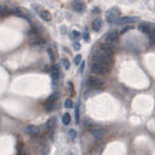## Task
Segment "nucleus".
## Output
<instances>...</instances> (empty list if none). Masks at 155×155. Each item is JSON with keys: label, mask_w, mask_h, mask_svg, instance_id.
Listing matches in <instances>:
<instances>
[{"label": "nucleus", "mask_w": 155, "mask_h": 155, "mask_svg": "<svg viewBox=\"0 0 155 155\" xmlns=\"http://www.w3.org/2000/svg\"><path fill=\"white\" fill-rule=\"evenodd\" d=\"M91 70H92L93 73L104 76L109 72V67L104 63H101V62H96L94 61V63H92V66H91Z\"/></svg>", "instance_id": "obj_1"}, {"label": "nucleus", "mask_w": 155, "mask_h": 155, "mask_svg": "<svg viewBox=\"0 0 155 155\" xmlns=\"http://www.w3.org/2000/svg\"><path fill=\"white\" fill-rule=\"evenodd\" d=\"M119 15H120V10L118 8H112L111 10H108L106 19L109 24H114V22H117V20L119 19Z\"/></svg>", "instance_id": "obj_2"}, {"label": "nucleus", "mask_w": 155, "mask_h": 155, "mask_svg": "<svg viewBox=\"0 0 155 155\" xmlns=\"http://www.w3.org/2000/svg\"><path fill=\"white\" fill-rule=\"evenodd\" d=\"M87 86L91 88H101L104 86V81L101 80L99 77H94V76H89L87 78Z\"/></svg>", "instance_id": "obj_3"}, {"label": "nucleus", "mask_w": 155, "mask_h": 155, "mask_svg": "<svg viewBox=\"0 0 155 155\" xmlns=\"http://www.w3.org/2000/svg\"><path fill=\"white\" fill-rule=\"evenodd\" d=\"M93 60H94L96 62H101V63H104L108 66L109 63H111V60H109V55H107L104 52H96L94 55H93Z\"/></svg>", "instance_id": "obj_4"}, {"label": "nucleus", "mask_w": 155, "mask_h": 155, "mask_svg": "<svg viewBox=\"0 0 155 155\" xmlns=\"http://www.w3.org/2000/svg\"><path fill=\"white\" fill-rule=\"evenodd\" d=\"M101 51L107 55H113L115 51V47H114V45H113V42H107L106 41V44L101 45Z\"/></svg>", "instance_id": "obj_5"}, {"label": "nucleus", "mask_w": 155, "mask_h": 155, "mask_svg": "<svg viewBox=\"0 0 155 155\" xmlns=\"http://www.w3.org/2000/svg\"><path fill=\"white\" fill-rule=\"evenodd\" d=\"M92 137L94 138L96 140H102L106 135V129H101V128H94L91 130Z\"/></svg>", "instance_id": "obj_6"}, {"label": "nucleus", "mask_w": 155, "mask_h": 155, "mask_svg": "<svg viewBox=\"0 0 155 155\" xmlns=\"http://www.w3.org/2000/svg\"><path fill=\"white\" fill-rule=\"evenodd\" d=\"M25 133L29 134V135L35 137V135H39V134H40V129H39V127L30 124V125H26L25 127Z\"/></svg>", "instance_id": "obj_7"}, {"label": "nucleus", "mask_w": 155, "mask_h": 155, "mask_svg": "<svg viewBox=\"0 0 155 155\" xmlns=\"http://www.w3.org/2000/svg\"><path fill=\"white\" fill-rule=\"evenodd\" d=\"M138 18H130V16H125V18H122V19H118L117 22L118 25H127V24H132V22H135L138 21Z\"/></svg>", "instance_id": "obj_8"}, {"label": "nucleus", "mask_w": 155, "mask_h": 155, "mask_svg": "<svg viewBox=\"0 0 155 155\" xmlns=\"http://www.w3.org/2000/svg\"><path fill=\"white\" fill-rule=\"evenodd\" d=\"M104 40L107 42H115V41L118 40V32H117V31H111V32H108L106 35Z\"/></svg>", "instance_id": "obj_9"}, {"label": "nucleus", "mask_w": 155, "mask_h": 155, "mask_svg": "<svg viewBox=\"0 0 155 155\" xmlns=\"http://www.w3.org/2000/svg\"><path fill=\"white\" fill-rule=\"evenodd\" d=\"M72 8H73L75 11H83L84 10V3L81 1V0H75L73 3H72Z\"/></svg>", "instance_id": "obj_10"}, {"label": "nucleus", "mask_w": 155, "mask_h": 155, "mask_svg": "<svg viewBox=\"0 0 155 155\" xmlns=\"http://www.w3.org/2000/svg\"><path fill=\"white\" fill-rule=\"evenodd\" d=\"M138 29H139V31H142L143 34L148 35V34H149V22H142V24H139Z\"/></svg>", "instance_id": "obj_11"}, {"label": "nucleus", "mask_w": 155, "mask_h": 155, "mask_svg": "<svg viewBox=\"0 0 155 155\" xmlns=\"http://www.w3.org/2000/svg\"><path fill=\"white\" fill-rule=\"evenodd\" d=\"M40 16L45 21H50L51 20V14H50V11H47V10H42V11L40 13Z\"/></svg>", "instance_id": "obj_12"}, {"label": "nucleus", "mask_w": 155, "mask_h": 155, "mask_svg": "<svg viewBox=\"0 0 155 155\" xmlns=\"http://www.w3.org/2000/svg\"><path fill=\"white\" fill-rule=\"evenodd\" d=\"M92 27H93V30L94 31H99L101 30V27H102V20L101 19H96L92 24Z\"/></svg>", "instance_id": "obj_13"}, {"label": "nucleus", "mask_w": 155, "mask_h": 155, "mask_svg": "<svg viewBox=\"0 0 155 155\" xmlns=\"http://www.w3.org/2000/svg\"><path fill=\"white\" fill-rule=\"evenodd\" d=\"M58 97H60V93H57V92H53L52 94L50 96L49 98H47V103H53V102H56Z\"/></svg>", "instance_id": "obj_14"}, {"label": "nucleus", "mask_w": 155, "mask_h": 155, "mask_svg": "<svg viewBox=\"0 0 155 155\" xmlns=\"http://www.w3.org/2000/svg\"><path fill=\"white\" fill-rule=\"evenodd\" d=\"M55 125H56V118L52 117L51 119H49V122H47L46 127H47V129H49V130H52L55 128Z\"/></svg>", "instance_id": "obj_15"}, {"label": "nucleus", "mask_w": 155, "mask_h": 155, "mask_svg": "<svg viewBox=\"0 0 155 155\" xmlns=\"http://www.w3.org/2000/svg\"><path fill=\"white\" fill-rule=\"evenodd\" d=\"M60 70H58V67L56 66V65H53L52 66V77H53V80H57L58 77H60Z\"/></svg>", "instance_id": "obj_16"}, {"label": "nucleus", "mask_w": 155, "mask_h": 155, "mask_svg": "<svg viewBox=\"0 0 155 155\" xmlns=\"http://www.w3.org/2000/svg\"><path fill=\"white\" fill-rule=\"evenodd\" d=\"M148 36L150 39L155 37V24H149V34H148Z\"/></svg>", "instance_id": "obj_17"}, {"label": "nucleus", "mask_w": 155, "mask_h": 155, "mask_svg": "<svg viewBox=\"0 0 155 155\" xmlns=\"http://www.w3.org/2000/svg\"><path fill=\"white\" fill-rule=\"evenodd\" d=\"M62 123L65 124V125H68V124L71 123V117L68 113H66V114H63V117H62Z\"/></svg>", "instance_id": "obj_18"}, {"label": "nucleus", "mask_w": 155, "mask_h": 155, "mask_svg": "<svg viewBox=\"0 0 155 155\" xmlns=\"http://www.w3.org/2000/svg\"><path fill=\"white\" fill-rule=\"evenodd\" d=\"M13 13L15 14L16 16H21V18H24V19H26V20H27V16L25 15V14H22V13H21V10H19V9H14V10H13Z\"/></svg>", "instance_id": "obj_19"}, {"label": "nucleus", "mask_w": 155, "mask_h": 155, "mask_svg": "<svg viewBox=\"0 0 155 155\" xmlns=\"http://www.w3.org/2000/svg\"><path fill=\"white\" fill-rule=\"evenodd\" d=\"M47 53H49V57H50L51 62H52V63H55V61H56V58H55V53H53V51L51 50V49H49V50H47Z\"/></svg>", "instance_id": "obj_20"}, {"label": "nucleus", "mask_w": 155, "mask_h": 155, "mask_svg": "<svg viewBox=\"0 0 155 155\" xmlns=\"http://www.w3.org/2000/svg\"><path fill=\"white\" fill-rule=\"evenodd\" d=\"M61 62H62V65H63L65 70H68V68H70V61H68L67 58H62Z\"/></svg>", "instance_id": "obj_21"}, {"label": "nucleus", "mask_w": 155, "mask_h": 155, "mask_svg": "<svg viewBox=\"0 0 155 155\" xmlns=\"http://www.w3.org/2000/svg\"><path fill=\"white\" fill-rule=\"evenodd\" d=\"M76 135H77V134H76V130L71 129L70 132H68V137H70L71 140H75V139H76Z\"/></svg>", "instance_id": "obj_22"}, {"label": "nucleus", "mask_w": 155, "mask_h": 155, "mask_svg": "<svg viewBox=\"0 0 155 155\" xmlns=\"http://www.w3.org/2000/svg\"><path fill=\"white\" fill-rule=\"evenodd\" d=\"M27 34H29V36H36L39 32H37V30L35 29V27H31V29L29 30V32H27Z\"/></svg>", "instance_id": "obj_23"}, {"label": "nucleus", "mask_w": 155, "mask_h": 155, "mask_svg": "<svg viewBox=\"0 0 155 155\" xmlns=\"http://www.w3.org/2000/svg\"><path fill=\"white\" fill-rule=\"evenodd\" d=\"M32 45H44L45 44V40L44 39H36V40H32Z\"/></svg>", "instance_id": "obj_24"}, {"label": "nucleus", "mask_w": 155, "mask_h": 155, "mask_svg": "<svg viewBox=\"0 0 155 155\" xmlns=\"http://www.w3.org/2000/svg\"><path fill=\"white\" fill-rule=\"evenodd\" d=\"M65 107H66V108H72V107H73V102H72L71 99H66V101H65Z\"/></svg>", "instance_id": "obj_25"}, {"label": "nucleus", "mask_w": 155, "mask_h": 155, "mask_svg": "<svg viewBox=\"0 0 155 155\" xmlns=\"http://www.w3.org/2000/svg\"><path fill=\"white\" fill-rule=\"evenodd\" d=\"M81 61H82V56H81V55H77V56L75 57V63L76 65H80Z\"/></svg>", "instance_id": "obj_26"}, {"label": "nucleus", "mask_w": 155, "mask_h": 155, "mask_svg": "<svg viewBox=\"0 0 155 155\" xmlns=\"http://www.w3.org/2000/svg\"><path fill=\"white\" fill-rule=\"evenodd\" d=\"M102 149H103V148L101 146V148H99V145H97V146H96L94 148V149H93V154H97V151H99V154H101V151H102Z\"/></svg>", "instance_id": "obj_27"}, {"label": "nucleus", "mask_w": 155, "mask_h": 155, "mask_svg": "<svg viewBox=\"0 0 155 155\" xmlns=\"http://www.w3.org/2000/svg\"><path fill=\"white\" fill-rule=\"evenodd\" d=\"M129 30H132V26H127V27H124V29L120 31V35H123V34H125L127 31H129Z\"/></svg>", "instance_id": "obj_28"}, {"label": "nucleus", "mask_w": 155, "mask_h": 155, "mask_svg": "<svg viewBox=\"0 0 155 155\" xmlns=\"http://www.w3.org/2000/svg\"><path fill=\"white\" fill-rule=\"evenodd\" d=\"M0 13L1 14H6V8L4 5H0Z\"/></svg>", "instance_id": "obj_29"}, {"label": "nucleus", "mask_w": 155, "mask_h": 155, "mask_svg": "<svg viewBox=\"0 0 155 155\" xmlns=\"http://www.w3.org/2000/svg\"><path fill=\"white\" fill-rule=\"evenodd\" d=\"M72 37H80V32H78V31H73V32H72Z\"/></svg>", "instance_id": "obj_30"}, {"label": "nucleus", "mask_w": 155, "mask_h": 155, "mask_svg": "<svg viewBox=\"0 0 155 155\" xmlns=\"http://www.w3.org/2000/svg\"><path fill=\"white\" fill-rule=\"evenodd\" d=\"M51 109H53V103H51V104H47L46 106V111H51Z\"/></svg>", "instance_id": "obj_31"}, {"label": "nucleus", "mask_w": 155, "mask_h": 155, "mask_svg": "<svg viewBox=\"0 0 155 155\" xmlns=\"http://www.w3.org/2000/svg\"><path fill=\"white\" fill-rule=\"evenodd\" d=\"M78 113H80V111H78V108L76 109V123L80 122V118H78Z\"/></svg>", "instance_id": "obj_32"}, {"label": "nucleus", "mask_w": 155, "mask_h": 155, "mask_svg": "<svg viewBox=\"0 0 155 155\" xmlns=\"http://www.w3.org/2000/svg\"><path fill=\"white\" fill-rule=\"evenodd\" d=\"M83 37H84V41H88V40H89V37H88V32H84Z\"/></svg>", "instance_id": "obj_33"}, {"label": "nucleus", "mask_w": 155, "mask_h": 155, "mask_svg": "<svg viewBox=\"0 0 155 155\" xmlns=\"http://www.w3.org/2000/svg\"><path fill=\"white\" fill-rule=\"evenodd\" d=\"M83 70H84V62H82V61H81V70H80V71H81V72H83Z\"/></svg>", "instance_id": "obj_34"}, {"label": "nucleus", "mask_w": 155, "mask_h": 155, "mask_svg": "<svg viewBox=\"0 0 155 155\" xmlns=\"http://www.w3.org/2000/svg\"><path fill=\"white\" fill-rule=\"evenodd\" d=\"M80 47H81V45H78V42H75V49L76 50H78Z\"/></svg>", "instance_id": "obj_35"}]
</instances>
